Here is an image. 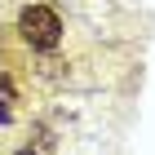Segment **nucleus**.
<instances>
[{"label":"nucleus","instance_id":"1","mask_svg":"<svg viewBox=\"0 0 155 155\" xmlns=\"http://www.w3.org/2000/svg\"><path fill=\"white\" fill-rule=\"evenodd\" d=\"M62 31H67V27H62V13L53 9V5H22V9H18V36L31 49H40V53L58 49Z\"/></svg>","mask_w":155,"mask_h":155},{"label":"nucleus","instance_id":"2","mask_svg":"<svg viewBox=\"0 0 155 155\" xmlns=\"http://www.w3.org/2000/svg\"><path fill=\"white\" fill-rule=\"evenodd\" d=\"M13 84L5 80V75H0V124H13Z\"/></svg>","mask_w":155,"mask_h":155},{"label":"nucleus","instance_id":"3","mask_svg":"<svg viewBox=\"0 0 155 155\" xmlns=\"http://www.w3.org/2000/svg\"><path fill=\"white\" fill-rule=\"evenodd\" d=\"M18 155H40V151H36V146H22V151H18Z\"/></svg>","mask_w":155,"mask_h":155}]
</instances>
